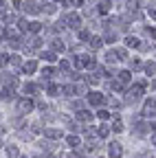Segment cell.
<instances>
[{"label":"cell","instance_id":"1","mask_svg":"<svg viewBox=\"0 0 156 158\" xmlns=\"http://www.w3.org/2000/svg\"><path fill=\"white\" fill-rule=\"evenodd\" d=\"M64 24L70 27V29H79V31H82V15H79V13H68V15L64 18Z\"/></svg>","mask_w":156,"mask_h":158},{"label":"cell","instance_id":"2","mask_svg":"<svg viewBox=\"0 0 156 158\" xmlns=\"http://www.w3.org/2000/svg\"><path fill=\"white\" fill-rule=\"evenodd\" d=\"M143 88H145V84H136V86H132V88H130V92H128V103L139 101L141 94H143Z\"/></svg>","mask_w":156,"mask_h":158},{"label":"cell","instance_id":"3","mask_svg":"<svg viewBox=\"0 0 156 158\" xmlns=\"http://www.w3.org/2000/svg\"><path fill=\"white\" fill-rule=\"evenodd\" d=\"M33 108H35V103L31 101L29 97H24V99H18V112H20V114H29Z\"/></svg>","mask_w":156,"mask_h":158},{"label":"cell","instance_id":"4","mask_svg":"<svg viewBox=\"0 0 156 158\" xmlns=\"http://www.w3.org/2000/svg\"><path fill=\"white\" fill-rule=\"evenodd\" d=\"M108 154H110V158H121L123 156V145L121 143H110Z\"/></svg>","mask_w":156,"mask_h":158},{"label":"cell","instance_id":"5","mask_svg":"<svg viewBox=\"0 0 156 158\" xmlns=\"http://www.w3.org/2000/svg\"><path fill=\"white\" fill-rule=\"evenodd\" d=\"M0 97H2L5 101H13V99H15V90L11 86H5V88H0Z\"/></svg>","mask_w":156,"mask_h":158},{"label":"cell","instance_id":"6","mask_svg":"<svg viewBox=\"0 0 156 158\" xmlns=\"http://www.w3.org/2000/svg\"><path fill=\"white\" fill-rule=\"evenodd\" d=\"M42 132L46 134V138H51V141H57V138H62V136H64L62 130H55V127H46V130H42Z\"/></svg>","mask_w":156,"mask_h":158},{"label":"cell","instance_id":"7","mask_svg":"<svg viewBox=\"0 0 156 158\" xmlns=\"http://www.w3.org/2000/svg\"><path fill=\"white\" fill-rule=\"evenodd\" d=\"M88 103L90 106H101L103 103V94H99V92H88Z\"/></svg>","mask_w":156,"mask_h":158},{"label":"cell","instance_id":"8","mask_svg":"<svg viewBox=\"0 0 156 158\" xmlns=\"http://www.w3.org/2000/svg\"><path fill=\"white\" fill-rule=\"evenodd\" d=\"M143 116H154V99H147L143 106Z\"/></svg>","mask_w":156,"mask_h":158},{"label":"cell","instance_id":"9","mask_svg":"<svg viewBox=\"0 0 156 158\" xmlns=\"http://www.w3.org/2000/svg\"><path fill=\"white\" fill-rule=\"evenodd\" d=\"M22 90H24V94L31 99V97L37 92V86H35V84H24V86H22Z\"/></svg>","mask_w":156,"mask_h":158},{"label":"cell","instance_id":"10","mask_svg":"<svg viewBox=\"0 0 156 158\" xmlns=\"http://www.w3.org/2000/svg\"><path fill=\"white\" fill-rule=\"evenodd\" d=\"M24 11H27V13H37V11H40V5L33 2V0H29V2L24 5Z\"/></svg>","mask_w":156,"mask_h":158},{"label":"cell","instance_id":"11","mask_svg":"<svg viewBox=\"0 0 156 158\" xmlns=\"http://www.w3.org/2000/svg\"><path fill=\"white\" fill-rule=\"evenodd\" d=\"M77 118H79V121H84V123H90V121H92V114L86 112V110H79V112H77Z\"/></svg>","mask_w":156,"mask_h":158},{"label":"cell","instance_id":"12","mask_svg":"<svg viewBox=\"0 0 156 158\" xmlns=\"http://www.w3.org/2000/svg\"><path fill=\"white\" fill-rule=\"evenodd\" d=\"M35 68H37V64L33 62V59H29V62H24V64H22V70H24V73H29V75H31V73H35Z\"/></svg>","mask_w":156,"mask_h":158},{"label":"cell","instance_id":"13","mask_svg":"<svg viewBox=\"0 0 156 158\" xmlns=\"http://www.w3.org/2000/svg\"><path fill=\"white\" fill-rule=\"evenodd\" d=\"M82 62H84V68H97L95 57H90V55H84V57H82Z\"/></svg>","mask_w":156,"mask_h":158},{"label":"cell","instance_id":"14","mask_svg":"<svg viewBox=\"0 0 156 158\" xmlns=\"http://www.w3.org/2000/svg\"><path fill=\"white\" fill-rule=\"evenodd\" d=\"M7 158H20V149L15 145H9L7 147Z\"/></svg>","mask_w":156,"mask_h":158},{"label":"cell","instance_id":"15","mask_svg":"<svg viewBox=\"0 0 156 158\" xmlns=\"http://www.w3.org/2000/svg\"><path fill=\"white\" fill-rule=\"evenodd\" d=\"M125 46H130V48L134 46V48H136V46H141V42H139V37H134V35H128V37H125Z\"/></svg>","mask_w":156,"mask_h":158},{"label":"cell","instance_id":"16","mask_svg":"<svg viewBox=\"0 0 156 158\" xmlns=\"http://www.w3.org/2000/svg\"><path fill=\"white\" fill-rule=\"evenodd\" d=\"M66 145H70V147H79L82 141H79V136H66Z\"/></svg>","mask_w":156,"mask_h":158},{"label":"cell","instance_id":"17","mask_svg":"<svg viewBox=\"0 0 156 158\" xmlns=\"http://www.w3.org/2000/svg\"><path fill=\"white\" fill-rule=\"evenodd\" d=\"M116 81H119V84H128L130 81V70H121L119 77H116Z\"/></svg>","mask_w":156,"mask_h":158},{"label":"cell","instance_id":"18","mask_svg":"<svg viewBox=\"0 0 156 158\" xmlns=\"http://www.w3.org/2000/svg\"><path fill=\"white\" fill-rule=\"evenodd\" d=\"M114 53V57H119L116 62H121V59H128V51L125 48H116V51H112Z\"/></svg>","mask_w":156,"mask_h":158},{"label":"cell","instance_id":"19","mask_svg":"<svg viewBox=\"0 0 156 158\" xmlns=\"http://www.w3.org/2000/svg\"><path fill=\"white\" fill-rule=\"evenodd\" d=\"M27 31H31V33H40V31H42V24H40V22H29Z\"/></svg>","mask_w":156,"mask_h":158},{"label":"cell","instance_id":"20","mask_svg":"<svg viewBox=\"0 0 156 158\" xmlns=\"http://www.w3.org/2000/svg\"><path fill=\"white\" fill-rule=\"evenodd\" d=\"M136 134H139V136H143V134H147V130H150V125H145V123H136Z\"/></svg>","mask_w":156,"mask_h":158},{"label":"cell","instance_id":"21","mask_svg":"<svg viewBox=\"0 0 156 158\" xmlns=\"http://www.w3.org/2000/svg\"><path fill=\"white\" fill-rule=\"evenodd\" d=\"M101 46H103L101 37H90V48H101Z\"/></svg>","mask_w":156,"mask_h":158},{"label":"cell","instance_id":"22","mask_svg":"<svg viewBox=\"0 0 156 158\" xmlns=\"http://www.w3.org/2000/svg\"><path fill=\"white\" fill-rule=\"evenodd\" d=\"M51 46H53L55 53H62V51H64V42H62V40H53V44H51Z\"/></svg>","mask_w":156,"mask_h":158},{"label":"cell","instance_id":"23","mask_svg":"<svg viewBox=\"0 0 156 158\" xmlns=\"http://www.w3.org/2000/svg\"><path fill=\"white\" fill-rule=\"evenodd\" d=\"M110 134V127L108 125H99V130H97V136H99V138H106Z\"/></svg>","mask_w":156,"mask_h":158},{"label":"cell","instance_id":"24","mask_svg":"<svg viewBox=\"0 0 156 158\" xmlns=\"http://www.w3.org/2000/svg\"><path fill=\"white\" fill-rule=\"evenodd\" d=\"M62 92H64L66 97H75V86H73V84H66V86L62 88Z\"/></svg>","mask_w":156,"mask_h":158},{"label":"cell","instance_id":"25","mask_svg":"<svg viewBox=\"0 0 156 158\" xmlns=\"http://www.w3.org/2000/svg\"><path fill=\"white\" fill-rule=\"evenodd\" d=\"M86 138H88V141H97V138H99V136H97V130L95 127H88L86 130Z\"/></svg>","mask_w":156,"mask_h":158},{"label":"cell","instance_id":"26","mask_svg":"<svg viewBox=\"0 0 156 158\" xmlns=\"http://www.w3.org/2000/svg\"><path fill=\"white\" fill-rule=\"evenodd\" d=\"M46 90H48V94H60L62 92V88L55 86V84H46Z\"/></svg>","mask_w":156,"mask_h":158},{"label":"cell","instance_id":"27","mask_svg":"<svg viewBox=\"0 0 156 158\" xmlns=\"http://www.w3.org/2000/svg\"><path fill=\"white\" fill-rule=\"evenodd\" d=\"M112 132H116V134H121V132H123V123L119 121V118H114V125H112Z\"/></svg>","mask_w":156,"mask_h":158},{"label":"cell","instance_id":"28","mask_svg":"<svg viewBox=\"0 0 156 158\" xmlns=\"http://www.w3.org/2000/svg\"><path fill=\"white\" fill-rule=\"evenodd\" d=\"M42 75H44V81H46L48 77H53V75H55V70H53L51 66H44V68H42Z\"/></svg>","mask_w":156,"mask_h":158},{"label":"cell","instance_id":"29","mask_svg":"<svg viewBox=\"0 0 156 158\" xmlns=\"http://www.w3.org/2000/svg\"><path fill=\"white\" fill-rule=\"evenodd\" d=\"M11 125H13V127H22V125H24V118H22V116L11 118Z\"/></svg>","mask_w":156,"mask_h":158},{"label":"cell","instance_id":"30","mask_svg":"<svg viewBox=\"0 0 156 158\" xmlns=\"http://www.w3.org/2000/svg\"><path fill=\"white\" fill-rule=\"evenodd\" d=\"M86 84H90V86L99 84V75H88V77H86Z\"/></svg>","mask_w":156,"mask_h":158},{"label":"cell","instance_id":"31","mask_svg":"<svg viewBox=\"0 0 156 158\" xmlns=\"http://www.w3.org/2000/svg\"><path fill=\"white\" fill-rule=\"evenodd\" d=\"M40 147H42L46 154H51V152L55 149V145H53V143H48V141H46V143H40Z\"/></svg>","mask_w":156,"mask_h":158},{"label":"cell","instance_id":"32","mask_svg":"<svg viewBox=\"0 0 156 158\" xmlns=\"http://www.w3.org/2000/svg\"><path fill=\"white\" fill-rule=\"evenodd\" d=\"M103 42H114L116 40V35H114V31H106V37H101Z\"/></svg>","mask_w":156,"mask_h":158},{"label":"cell","instance_id":"33","mask_svg":"<svg viewBox=\"0 0 156 158\" xmlns=\"http://www.w3.org/2000/svg\"><path fill=\"white\" fill-rule=\"evenodd\" d=\"M40 57L46 59V62H55V53H46V51H44V53H40Z\"/></svg>","mask_w":156,"mask_h":158},{"label":"cell","instance_id":"34","mask_svg":"<svg viewBox=\"0 0 156 158\" xmlns=\"http://www.w3.org/2000/svg\"><path fill=\"white\" fill-rule=\"evenodd\" d=\"M110 88H112V90H116V92H121V90H123V84H119V81L114 79V81H110Z\"/></svg>","mask_w":156,"mask_h":158},{"label":"cell","instance_id":"35","mask_svg":"<svg viewBox=\"0 0 156 158\" xmlns=\"http://www.w3.org/2000/svg\"><path fill=\"white\" fill-rule=\"evenodd\" d=\"M18 136H20L22 141H31V138H33V134H31V132H18Z\"/></svg>","mask_w":156,"mask_h":158},{"label":"cell","instance_id":"36","mask_svg":"<svg viewBox=\"0 0 156 158\" xmlns=\"http://www.w3.org/2000/svg\"><path fill=\"white\" fill-rule=\"evenodd\" d=\"M130 68L132 70H139L141 68V62H139V59H130Z\"/></svg>","mask_w":156,"mask_h":158},{"label":"cell","instance_id":"37","mask_svg":"<svg viewBox=\"0 0 156 158\" xmlns=\"http://www.w3.org/2000/svg\"><path fill=\"white\" fill-rule=\"evenodd\" d=\"M145 73H147V77H154V62L145 66Z\"/></svg>","mask_w":156,"mask_h":158},{"label":"cell","instance_id":"38","mask_svg":"<svg viewBox=\"0 0 156 158\" xmlns=\"http://www.w3.org/2000/svg\"><path fill=\"white\" fill-rule=\"evenodd\" d=\"M27 27H29V22H24V20H18V29H20V31H27Z\"/></svg>","mask_w":156,"mask_h":158},{"label":"cell","instance_id":"39","mask_svg":"<svg viewBox=\"0 0 156 158\" xmlns=\"http://www.w3.org/2000/svg\"><path fill=\"white\" fill-rule=\"evenodd\" d=\"M106 62H108V64H114V62H116V57H114V53H108V55H106Z\"/></svg>","mask_w":156,"mask_h":158},{"label":"cell","instance_id":"40","mask_svg":"<svg viewBox=\"0 0 156 158\" xmlns=\"http://www.w3.org/2000/svg\"><path fill=\"white\" fill-rule=\"evenodd\" d=\"M9 44H11V48H20V40H9Z\"/></svg>","mask_w":156,"mask_h":158},{"label":"cell","instance_id":"41","mask_svg":"<svg viewBox=\"0 0 156 158\" xmlns=\"http://www.w3.org/2000/svg\"><path fill=\"white\" fill-rule=\"evenodd\" d=\"M42 11H46V13H53V11H55V5H51V2H48V5H44V9H42Z\"/></svg>","mask_w":156,"mask_h":158},{"label":"cell","instance_id":"42","mask_svg":"<svg viewBox=\"0 0 156 158\" xmlns=\"http://www.w3.org/2000/svg\"><path fill=\"white\" fill-rule=\"evenodd\" d=\"M9 62V55H0V66H7Z\"/></svg>","mask_w":156,"mask_h":158},{"label":"cell","instance_id":"43","mask_svg":"<svg viewBox=\"0 0 156 158\" xmlns=\"http://www.w3.org/2000/svg\"><path fill=\"white\" fill-rule=\"evenodd\" d=\"M97 114H99V118H108V116H110V112H108V110H99Z\"/></svg>","mask_w":156,"mask_h":158},{"label":"cell","instance_id":"44","mask_svg":"<svg viewBox=\"0 0 156 158\" xmlns=\"http://www.w3.org/2000/svg\"><path fill=\"white\" fill-rule=\"evenodd\" d=\"M5 20H7V22H15V15L13 13H5Z\"/></svg>","mask_w":156,"mask_h":158},{"label":"cell","instance_id":"45","mask_svg":"<svg viewBox=\"0 0 156 158\" xmlns=\"http://www.w3.org/2000/svg\"><path fill=\"white\" fill-rule=\"evenodd\" d=\"M9 62H11V64H20V57H18V55H11Z\"/></svg>","mask_w":156,"mask_h":158},{"label":"cell","instance_id":"46","mask_svg":"<svg viewBox=\"0 0 156 158\" xmlns=\"http://www.w3.org/2000/svg\"><path fill=\"white\" fill-rule=\"evenodd\" d=\"M79 37H82V40H90V33H88V31H79Z\"/></svg>","mask_w":156,"mask_h":158},{"label":"cell","instance_id":"47","mask_svg":"<svg viewBox=\"0 0 156 158\" xmlns=\"http://www.w3.org/2000/svg\"><path fill=\"white\" fill-rule=\"evenodd\" d=\"M66 158H82V156H79V154H77V152H75V154H68Z\"/></svg>","mask_w":156,"mask_h":158},{"label":"cell","instance_id":"48","mask_svg":"<svg viewBox=\"0 0 156 158\" xmlns=\"http://www.w3.org/2000/svg\"><path fill=\"white\" fill-rule=\"evenodd\" d=\"M0 145H2V143H0Z\"/></svg>","mask_w":156,"mask_h":158}]
</instances>
